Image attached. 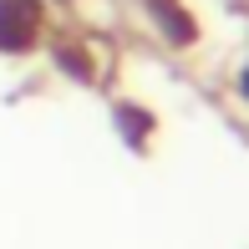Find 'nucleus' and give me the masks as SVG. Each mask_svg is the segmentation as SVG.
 <instances>
[{"label": "nucleus", "mask_w": 249, "mask_h": 249, "mask_svg": "<svg viewBox=\"0 0 249 249\" xmlns=\"http://www.w3.org/2000/svg\"><path fill=\"white\" fill-rule=\"evenodd\" d=\"M41 26H46V5L41 0H0V51L20 56L41 41Z\"/></svg>", "instance_id": "nucleus-1"}, {"label": "nucleus", "mask_w": 249, "mask_h": 249, "mask_svg": "<svg viewBox=\"0 0 249 249\" xmlns=\"http://www.w3.org/2000/svg\"><path fill=\"white\" fill-rule=\"evenodd\" d=\"M148 10H153L158 31H163L173 46H188V41H194V16H188L178 0H148Z\"/></svg>", "instance_id": "nucleus-2"}, {"label": "nucleus", "mask_w": 249, "mask_h": 249, "mask_svg": "<svg viewBox=\"0 0 249 249\" xmlns=\"http://www.w3.org/2000/svg\"><path fill=\"white\" fill-rule=\"evenodd\" d=\"M56 66H61L66 76H76V82H92V61H87L76 46H56Z\"/></svg>", "instance_id": "nucleus-3"}, {"label": "nucleus", "mask_w": 249, "mask_h": 249, "mask_svg": "<svg viewBox=\"0 0 249 249\" xmlns=\"http://www.w3.org/2000/svg\"><path fill=\"white\" fill-rule=\"evenodd\" d=\"M239 92H244V97H249V66H244V76H239Z\"/></svg>", "instance_id": "nucleus-4"}]
</instances>
